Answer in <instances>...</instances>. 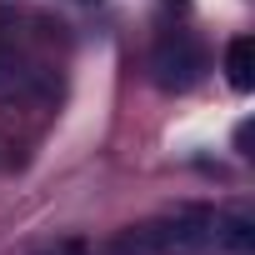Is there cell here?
I'll use <instances>...</instances> for the list:
<instances>
[{"mask_svg":"<svg viewBox=\"0 0 255 255\" xmlns=\"http://www.w3.org/2000/svg\"><path fill=\"white\" fill-rule=\"evenodd\" d=\"M215 240V215L205 210H180L170 220H150L125 230L120 240L105 245V255H195Z\"/></svg>","mask_w":255,"mask_h":255,"instance_id":"1","label":"cell"},{"mask_svg":"<svg viewBox=\"0 0 255 255\" xmlns=\"http://www.w3.org/2000/svg\"><path fill=\"white\" fill-rule=\"evenodd\" d=\"M195 75H200V50H195L185 35H175V40H165V45L155 50V80H160L165 90H185Z\"/></svg>","mask_w":255,"mask_h":255,"instance_id":"2","label":"cell"},{"mask_svg":"<svg viewBox=\"0 0 255 255\" xmlns=\"http://www.w3.org/2000/svg\"><path fill=\"white\" fill-rule=\"evenodd\" d=\"M225 80H230V90H250L255 85V40L250 35H235L230 45H225Z\"/></svg>","mask_w":255,"mask_h":255,"instance_id":"3","label":"cell"},{"mask_svg":"<svg viewBox=\"0 0 255 255\" xmlns=\"http://www.w3.org/2000/svg\"><path fill=\"white\" fill-rule=\"evenodd\" d=\"M215 240L245 255V250L255 245V230H250V220H245V215H225V220H215Z\"/></svg>","mask_w":255,"mask_h":255,"instance_id":"4","label":"cell"}]
</instances>
